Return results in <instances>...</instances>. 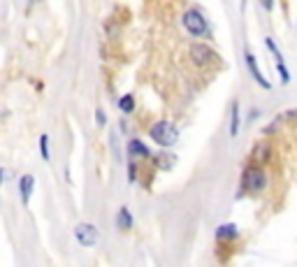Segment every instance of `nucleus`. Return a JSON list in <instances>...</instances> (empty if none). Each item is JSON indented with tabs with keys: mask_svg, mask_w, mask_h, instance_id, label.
<instances>
[{
	"mask_svg": "<svg viewBox=\"0 0 297 267\" xmlns=\"http://www.w3.org/2000/svg\"><path fill=\"white\" fill-rule=\"evenodd\" d=\"M148 135H151V139L156 142V144H160V147H172L177 139H179V130H177V126L172 123V121H156L151 128H148Z\"/></svg>",
	"mask_w": 297,
	"mask_h": 267,
	"instance_id": "f257e3e1",
	"label": "nucleus"
},
{
	"mask_svg": "<svg viewBox=\"0 0 297 267\" xmlns=\"http://www.w3.org/2000/svg\"><path fill=\"white\" fill-rule=\"evenodd\" d=\"M181 23H183V28L195 35V37H200V35H207V19L202 17L198 10H188L183 17H181Z\"/></svg>",
	"mask_w": 297,
	"mask_h": 267,
	"instance_id": "f03ea898",
	"label": "nucleus"
},
{
	"mask_svg": "<svg viewBox=\"0 0 297 267\" xmlns=\"http://www.w3.org/2000/svg\"><path fill=\"white\" fill-rule=\"evenodd\" d=\"M74 237H77V242L82 246H93L98 244L100 233H98V228L93 223H79L74 228Z\"/></svg>",
	"mask_w": 297,
	"mask_h": 267,
	"instance_id": "7ed1b4c3",
	"label": "nucleus"
},
{
	"mask_svg": "<svg viewBox=\"0 0 297 267\" xmlns=\"http://www.w3.org/2000/svg\"><path fill=\"white\" fill-rule=\"evenodd\" d=\"M244 186L251 188V191H260L265 186V174H263V170L260 167H248L244 172Z\"/></svg>",
	"mask_w": 297,
	"mask_h": 267,
	"instance_id": "20e7f679",
	"label": "nucleus"
},
{
	"mask_svg": "<svg viewBox=\"0 0 297 267\" xmlns=\"http://www.w3.org/2000/svg\"><path fill=\"white\" fill-rule=\"evenodd\" d=\"M191 58H193V63L195 65H204V63H209V61L214 58V51L207 47V44L198 42V44H193L191 47Z\"/></svg>",
	"mask_w": 297,
	"mask_h": 267,
	"instance_id": "39448f33",
	"label": "nucleus"
},
{
	"mask_svg": "<svg viewBox=\"0 0 297 267\" xmlns=\"http://www.w3.org/2000/svg\"><path fill=\"white\" fill-rule=\"evenodd\" d=\"M246 65H248V70H251V75H253V79L258 82V84L263 86V88H272V84L267 82L265 77H263V72L258 70V65H255V56L253 53H246Z\"/></svg>",
	"mask_w": 297,
	"mask_h": 267,
	"instance_id": "423d86ee",
	"label": "nucleus"
},
{
	"mask_svg": "<svg viewBox=\"0 0 297 267\" xmlns=\"http://www.w3.org/2000/svg\"><path fill=\"white\" fill-rule=\"evenodd\" d=\"M33 186H35V179H33V174H23L21 179H19V191H21V200H23V204H28V202H31Z\"/></svg>",
	"mask_w": 297,
	"mask_h": 267,
	"instance_id": "0eeeda50",
	"label": "nucleus"
},
{
	"mask_svg": "<svg viewBox=\"0 0 297 267\" xmlns=\"http://www.w3.org/2000/svg\"><path fill=\"white\" fill-rule=\"evenodd\" d=\"M116 223L121 230H130V228H132V214L128 212V207H121V209H118Z\"/></svg>",
	"mask_w": 297,
	"mask_h": 267,
	"instance_id": "6e6552de",
	"label": "nucleus"
},
{
	"mask_svg": "<svg viewBox=\"0 0 297 267\" xmlns=\"http://www.w3.org/2000/svg\"><path fill=\"white\" fill-rule=\"evenodd\" d=\"M128 151H130V153H135V156H148L147 144H144V142H139V139H130Z\"/></svg>",
	"mask_w": 297,
	"mask_h": 267,
	"instance_id": "1a4fd4ad",
	"label": "nucleus"
},
{
	"mask_svg": "<svg viewBox=\"0 0 297 267\" xmlns=\"http://www.w3.org/2000/svg\"><path fill=\"white\" fill-rule=\"evenodd\" d=\"M216 237H221V239H232V237H237V228H234L232 223L221 225V228L216 230Z\"/></svg>",
	"mask_w": 297,
	"mask_h": 267,
	"instance_id": "9d476101",
	"label": "nucleus"
},
{
	"mask_svg": "<svg viewBox=\"0 0 297 267\" xmlns=\"http://www.w3.org/2000/svg\"><path fill=\"white\" fill-rule=\"evenodd\" d=\"M118 109H121L123 114H130V112L135 109V98L130 96V93H128V96H123L121 100H118Z\"/></svg>",
	"mask_w": 297,
	"mask_h": 267,
	"instance_id": "9b49d317",
	"label": "nucleus"
},
{
	"mask_svg": "<svg viewBox=\"0 0 297 267\" xmlns=\"http://www.w3.org/2000/svg\"><path fill=\"white\" fill-rule=\"evenodd\" d=\"M239 133V107L237 102L232 105V117H230V135H237Z\"/></svg>",
	"mask_w": 297,
	"mask_h": 267,
	"instance_id": "f8f14e48",
	"label": "nucleus"
},
{
	"mask_svg": "<svg viewBox=\"0 0 297 267\" xmlns=\"http://www.w3.org/2000/svg\"><path fill=\"white\" fill-rule=\"evenodd\" d=\"M40 153H42L44 160H49V137H47V135L40 137Z\"/></svg>",
	"mask_w": 297,
	"mask_h": 267,
	"instance_id": "ddd939ff",
	"label": "nucleus"
},
{
	"mask_svg": "<svg viewBox=\"0 0 297 267\" xmlns=\"http://www.w3.org/2000/svg\"><path fill=\"white\" fill-rule=\"evenodd\" d=\"M135 177H137V170H135V165L130 163V165H128V179H130V182H135Z\"/></svg>",
	"mask_w": 297,
	"mask_h": 267,
	"instance_id": "4468645a",
	"label": "nucleus"
},
{
	"mask_svg": "<svg viewBox=\"0 0 297 267\" xmlns=\"http://www.w3.org/2000/svg\"><path fill=\"white\" fill-rule=\"evenodd\" d=\"M96 118H98V126H105L107 118H105V112H102V109H98L96 112Z\"/></svg>",
	"mask_w": 297,
	"mask_h": 267,
	"instance_id": "2eb2a0df",
	"label": "nucleus"
}]
</instances>
